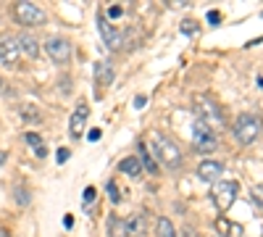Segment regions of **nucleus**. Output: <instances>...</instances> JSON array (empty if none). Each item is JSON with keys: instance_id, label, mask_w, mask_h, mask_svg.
Masks as SVG:
<instances>
[{"instance_id": "nucleus-4", "label": "nucleus", "mask_w": 263, "mask_h": 237, "mask_svg": "<svg viewBox=\"0 0 263 237\" xmlns=\"http://www.w3.org/2000/svg\"><path fill=\"white\" fill-rule=\"evenodd\" d=\"M216 142H218V140H216V132H213L205 121L197 119L195 126H192V145H195V150H197V153H213Z\"/></svg>"}, {"instance_id": "nucleus-25", "label": "nucleus", "mask_w": 263, "mask_h": 237, "mask_svg": "<svg viewBox=\"0 0 263 237\" xmlns=\"http://www.w3.org/2000/svg\"><path fill=\"white\" fill-rule=\"evenodd\" d=\"M253 200L263 208V187H253Z\"/></svg>"}, {"instance_id": "nucleus-8", "label": "nucleus", "mask_w": 263, "mask_h": 237, "mask_svg": "<svg viewBox=\"0 0 263 237\" xmlns=\"http://www.w3.org/2000/svg\"><path fill=\"white\" fill-rule=\"evenodd\" d=\"M18 40L13 34H3L0 37V63H6V66H16L18 63Z\"/></svg>"}, {"instance_id": "nucleus-1", "label": "nucleus", "mask_w": 263, "mask_h": 237, "mask_svg": "<svg viewBox=\"0 0 263 237\" xmlns=\"http://www.w3.org/2000/svg\"><path fill=\"white\" fill-rule=\"evenodd\" d=\"M150 142H153L150 153H156V158L166 169H179L182 166V150H179V145L174 142V140H168L166 135H153Z\"/></svg>"}, {"instance_id": "nucleus-12", "label": "nucleus", "mask_w": 263, "mask_h": 237, "mask_svg": "<svg viewBox=\"0 0 263 237\" xmlns=\"http://www.w3.org/2000/svg\"><path fill=\"white\" fill-rule=\"evenodd\" d=\"M216 232L221 237H242V227H239L237 222H229L227 216L216 219Z\"/></svg>"}, {"instance_id": "nucleus-24", "label": "nucleus", "mask_w": 263, "mask_h": 237, "mask_svg": "<svg viewBox=\"0 0 263 237\" xmlns=\"http://www.w3.org/2000/svg\"><path fill=\"white\" fill-rule=\"evenodd\" d=\"M182 32H184V34H192V32H197V24H195V21H190V19H187L184 24H182Z\"/></svg>"}, {"instance_id": "nucleus-22", "label": "nucleus", "mask_w": 263, "mask_h": 237, "mask_svg": "<svg viewBox=\"0 0 263 237\" xmlns=\"http://www.w3.org/2000/svg\"><path fill=\"white\" fill-rule=\"evenodd\" d=\"M108 195H111V203H119L121 200V192H119V185L111 179V182H108Z\"/></svg>"}, {"instance_id": "nucleus-26", "label": "nucleus", "mask_w": 263, "mask_h": 237, "mask_svg": "<svg viewBox=\"0 0 263 237\" xmlns=\"http://www.w3.org/2000/svg\"><path fill=\"white\" fill-rule=\"evenodd\" d=\"M69 156H71L69 148H61V150H58V163H66V161H69Z\"/></svg>"}, {"instance_id": "nucleus-20", "label": "nucleus", "mask_w": 263, "mask_h": 237, "mask_svg": "<svg viewBox=\"0 0 263 237\" xmlns=\"http://www.w3.org/2000/svg\"><path fill=\"white\" fill-rule=\"evenodd\" d=\"M156 229H158V237H177V229H174V224H171L166 216H163V219H158Z\"/></svg>"}, {"instance_id": "nucleus-32", "label": "nucleus", "mask_w": 263, "mask_h": 237, "mask_svg": "<svg viewBox=\"0 0 263 237\" xmlns=\"http://www.w3.org/2000/svg\"><path fill=\"white\" fill-rule=\"evenodd\" d=\"M0 237H11V234H8L6 229H0Z\"/></svg>"}, {"instance_id": "nucleus-31", "label": "nucleus", "mask_w": 263, "mask_h": 237, "mask_svg": "<svg viewBox=\"0 0 263 237\" xmlns=\"http://www.w3.org/2000/svg\"><path fill=\"white\" fill-rule=\"evenodd\" d=\"M3 161H6V153H3V150H0V166H3Z\"/></svg>"}, {"instance_id": "nucleus-3", "label": "nucleus", "mask_w": 263, "mask_h": 237, "mask_svg": "<svg viewBox=\"0 0 263 237\" xmlns=\"http://www.w3.org/2000/svg\"><path fill=\"white\" fill-rule=\"evenodd\" d=\"M211 200L218 211H229L232 203L237 200V182H229V179H221L211 187Z\"/></svg>"}, {"instance_id": "nucleus-17", "label": "nucleus", "mask_w": 263, "mask_h": 237, "mask_svg": "<svg viewBox=\"0 0 263 237\" xmlns=\"http://www.w3.org/2000/svg\"><path fill=\"white\" fill-rule=\"evenodd\" d=\"M119 171H124V174H129V177H137L140 171H142V163H140L137 156H129V158H124L119 163Z\"/></svg>"}, {"instance_id": "nucleus-27", "label": "nucleus", "mask_w": 263, "mask_h": 237, "mask_svg": "<svg viewBox=\"0 0 263 237\" xmlns=\"http://www.w3.org/2000/svg\"><path fill=\"white\" fill-rule=\"evenodd\" d=\"M100 135H103V132H100V129H92V132H90V135H87V137H90L92 142H98V140H100Z\"/></svg>"}, {"instance_id": "nucleus-16", "label": "nucleus", "mask_w": 263, "mask_h": 237, "mask_svg": "<svg viewBox=\"0 0 263 237\" xmlns=\"http://www.w3.org/2000/svg\"><path fill=\"white\" fill-rule=\"evenodd\" d=\"M137 150H140V163L150 171V174H158V163H156V158L150 156L147 145H145V142H140V145H137Z\"/></svg>"}, {"instance_id": "nucleus-9", "label": "nucleus", "mask_w": 263, "mask_h": 237, "mask_svg": "<svg viewBox=\"0 0 263 237\" xmlns=\"http://www.w3.org/2000/svg\"><path fill=\"white\" fill-rule=\"evenodd\" d=\"M98 27H100V34H103V40H105V45L111 48V50H119V48L124 45L121 34L116 32V27L111 24V21H108L105 13H98Z\"/></svg>"}, {"instance_id": "nucleus-30", "label": "nucleus", "mask_w": 263, "mask_h": 237, "mask_svg": "<svg viewBox=\"0 0 263 237\" xmlns=\"http://www.w3.org/2000/svg\"><path fill=\"white\" fill-rule=\"evenodd\" d=\"M147 100H145V95H140V98H135V105H137V108H142V105H145Z\"/></svg>"}, {"instance_id": "nucleus-5", "label": "nucleus", "mask_w": 263, "mask_h": 237, "mask_svg": "<svg viewBox=\"0 0 263 237\" xmlns=\"http://www.w3.org/2000/svg\"><path fill=\"white\" fill-rule=\"evenodd\" d=\"M197 119L205 121L213 132L224 129V114H221V108H218L211 98H197Z\"/></svg>"}, {"instance_id": "nucleus-15", "label": "nucleus", "mask_w": 263, "mask_h": 237, "mask_svg": "<svg viewBox=\"0 0 263 237\" xmlns=\"http://www.w3.org/2000/svg\"><path fill=\"white\" fill-rule=\"evenodd\" d=\"M124 227H126V234H129V237H142L145 229H147L142 213H137V216H132L129 222H124Z\"/></svg>"}, {"instance_id": "nucleus-6", "label": "nucleus", "mask_w": 263, "mask_h": 237, "mask_svg": "<svg viewBox=\"0 0 263 237\" xmlns=\"http://www.w3.org/2000/svg\"><path fill=\"white\" fill-rule=\"evenodd\" d=\"M13 19L18 21V24H24V27H42L48 16L34 3H16L13 6Z\"/></svg>"}, {"instance_id": "nucleus-14", "label": "nucleus", "mask_w": 263, "mask_h": 237, "mask_svg": "<svg viewBox=\"0 0 263 237\" xmlns=\"http://www.w3.org/2000/svg\"><path fill=\"white\" fill-rule=\"evenodd\" d=\"M95 79L103 84V87H108V84L114 82V66L108 61H100V63H95Z\"/></svg>"}, {"instance_id": "nucleus-21", "label": "nucleus", "mask_w": 263, "mask_h": 237, "mask_svg": "<svg viewBox=\"0 0 263 237\" xmlns=\"http://www.w3.org/2000/svg\"><path fill=\"white\" fill-rule=\"evenodd\" d=\"M95 200H98V190H95V187H87V190H84V200H82V203H84V211H90Z\"/></svg>"}, {"instance_id": "nucleus-7", "label": "nucleus", "mask_w": 263, "mask_h": 237, "mask_svg": "<svg viewBox=\"0 0 263 237\" xmlns=\"http://www.w3.org/2000/svg\"><path fill=\"white\" fill-rule=\"evenodd\" d=\"M45 53L55 61V63H66L71 58V42L66 37H50L45 42Z\"/></svg>"}, {"instance_id": "nucleus-18", "label": "nucleus", "mask_w": 263, "mask_h": 237, "mask_svg": "<svg viewBox=\"0 0 263 237\" xmlns=\"http://www.w3.org/2000/svg\"><path fill=\"white\" fill-rule=\"evenodd\" d=\"M32 148H34V153H37V158H45L48 156V148L42 145V140H40V135L37 132H27V137H24Z\"/></svg>"}, {"instance_id": "nucleus-19", "label": "nucleus", "mask_w": 263, "mask_h": 237, "mask_svg": "<svg viewBox=\"0 0 263 237\" xmlns=\"http://www.w3.org/2000/svg\"><path fill=\"white\" fill-rule=\"evenodd\" d=\"M108 234H111V237H126V227H124V222L116 219V216H111V219H108Z\"/></svg>"}, {"instance_id": "nucleus-33", "label": "nucleus", "mask_w": 263, "mask_h": 237, "mask_svg": "<svg viewBox=\"0 0 263 237\" xmlns=\"http://www.w3.org/2000/svg\"><path fill=\"white\" fill-rule=\"evenodd\" d=\"M0 87H3V77H0Z\"/></svg>"}, {"instance_id": "nucleus-2", "label": "nucleus", "mask_w": 263, "mask_h": 237, "mask_svg": "<svg viewBox=\"0 0 263 237\" xmlns=\"http://www.w3.org/2000/svg\"><path fill=\"white\" fill-rule=\"evenodd\" d=\"M260 129H263V124H260V119L255 114H242V116H237V121H234V137L242 145H250V142L258 140Z\"/></svg>"}, {"instance_id": "nucleus-11", "label": "nucleus", "mask_w": 263, "mask_h": 237, "mask_svg": "<svg viewBox=\"0 0 263 237\" xmlns=\"http://www.w3.org/2000/svg\"><path fill=\"white\" fill-rule=\"evenodd\" d=\"M87 116H90V108H87V103L82 100L79 105H77V111H74V116H71V121H69V132H71V137L77 140V137H82V132H84V121H87Z\"/></svg>"}, {"instance_id": "nucleus-10", "label": "nucleus", "mask_w": 263, "mask_h": 237, "mask_svg": "<svg viewBox=\"0 0 263 237\" xmlns=\"http://www.w3.org/2000/svg\"><path fill=\"white\" fill-rule=\"evenodd\" d=\"M221 171L224 166L218 161H203L200 166H197V177H200V182H221Z\"/></svg>"}, {"instance_id": "nucleus-28", "label": "nucleus", "mask_w": 263, "mask_h": 237, "mask_svg": "<svg viewBox=\"0 0 263 237\" xmlns=\"http://www.w3.org/2000/svg\"><path fill=\"white\" fill-rule=\"evenodd\" d=\"M208 21H211V24H218V11H211L208 13Z\"/></svg>"}, {"instance_id": "nucleus-23", "label": "nucleus", "mask_w": 263, "mask_h": 237, "mask_svg": "<svg viewBox=\"0 0 263 237\" xmlns=\"http://www.w3.org/2000/svg\"><path fill=\"white\" fill-rule=\"evenodd\" d=\"M13 198H16V200H18L21 206H27V203H29V195H27V190H24V187H16Z\"/></svg>"}, {"instance_id": "nucleus-13", "label": "nucleus", "mask_w": 263, "mask_h": 237, "mask_svg": "<svg viewBox=\"0 0 263 237\" xmlns=\"http://www.w3.org/2000/svg\"><path fill=\"white\" fill-rule=\"evenodd\" d=\"M18 40V53H24V56H29V58H37L40 56V45H37V40L32 37V34H21V37H16Z\"/></svg>"}, {"instance_id": "nucleus-29", "label": "nucleus", "mask_w": 263, "mask_h": 237, "mask_svg": "<svg viewBox=\"0 0 263 237\" xmlns=\"http://www.w3.org/2000/svg\"><path fill=\"white\" fill-rule=\"evenodd\" d=\"M108 16H114V19H116V16H121V8H119V6H114L111 11H108Z\"/></svg>"}]
</instances>
